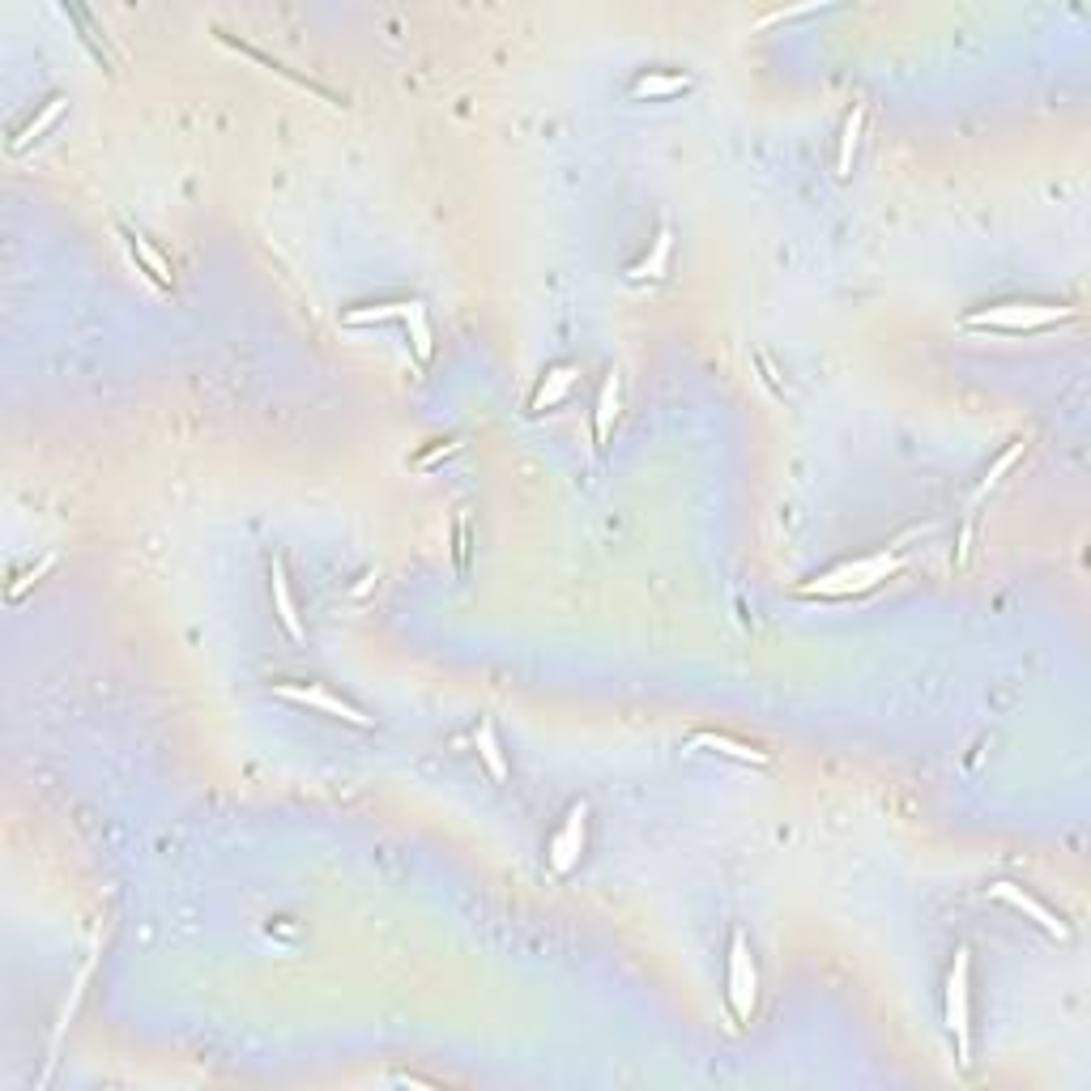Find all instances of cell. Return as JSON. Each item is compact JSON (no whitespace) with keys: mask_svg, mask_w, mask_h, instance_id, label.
I'll list each match as a JSON object with an SVG mask.
<instances>
[{"mask_svg":"<svg viewBox=\"0 0 1091 1091\" xmlns=\"http://www.w3.org/2000/svg\"><path fill=\"white\" fill-rule=\"evenodd\" d=\"M904 572V546L892 542L883 551H870V555L857 558H840L831 563L827 572L810 576L806 584H798V597H815V602H853V597H866L874 588L899 576Z\"/></svg>","mask_w":1091,"mask_h":1091,"instance_id":"cell-1","label":"cell"},{"mask_svg":"<svg viewBox=\"0 0 1091 1091\" xmlns=\"http://www.w3.org/2000/svg\"><path fill=\"white\" fill-rule=\"evenodd\" d=\"M1074 320V308L1066 303H1036V299H1019V303H990L964 315L968 329H994V333H1041L1053 324Z\"/></svg>","mask_w":1091,"mask_h":1091,"instance_id":"cell-2","label":"cell"},{"mask_svg":"<svg viewBox=\"0 0 1091 1091\" xmlns=\"http://www.w3.org/2000/svg\"><path fill=\"white\" fill-rule=\"evenodd\" d=\"M943 1015L951 1036H955V1053L968 1066L972 1062V951L968 946H960L955 960H951L946 990H943Z\"/></svg>","mask_w":1091,"mask_h":1091,"instance_id":"cell-3","label":"cell"},{"mask_svg":"<svg viewBox=\"0 0 1091 1091\" xmlns=\"http://www.w3.org/2000/svg\"><path fill=\"white\" fill-rule=\"evenodd\" d=\"M725 1002L738 1023H751L754 1006H759V964L751 955V943L742 929L729 934V955H725Z\"/></svg>","mask_w":1091,"mask_h":1091,"instance_id":"cell-4","label":"cell"},{"mask_svg":"<svg viewBox=\"0 0 1091 1091\" xmlns=\"http://www.w3.org/2000/svg\"><path fill=\"white\" fill-rule=\"evenodd\" d=\"M273 695H277V700L299 703V708H312V712H324V717H338V721H345V725H354V729L376 725L359 703L341 700L338 691H329V686H320V682H277Z\"/></svg>","mask_w":1091,"mask_h":1091,"instance_id":"cell-5","label":"cell"},{"mask_svg":"<svg viewBox=\"0 0 1091 1091\" xmlns=\"http://www.w3.org/2000/svg\"><path fill=\"white\" fill-rule=\"evenodd\" d=\"M584 845H588V801H572L567 815H563V824H558V831L551 836V845H546V866H551L558 878H567V874L581 866Z\"/></svg>","mask_w":1091,"mask_h":1091,"instance_id":"cell-6","label":"cell"},{"mask_svg":"<svg viewBox=\"0 0 1091 1091\" xmlns=\"http://www.w3.org/2000/svg\"><path fill=\"white\" fill-rule=\"evenodd\" d=\"M990 896L1002 899L1006 908H1015V913H1023L1027 922H1036V925H1041V929H1044V934H1049V938H1058V943H1066V938H1070V925L1062 922V917H1058L1053 908H1044V904H1041V899H1036V896H1032V892H1023V887H1015V883H994V887H990Z\"/></svg>","mask_w":1091,"mask_h":1091,"instance_id":"cell-7","label":"cell"},{"mask_svg":"<svg viewBox=\"0 0 1091 1091\" xmlns=\"http://www.w3.org/2000/svg\"><path fill=\"white\" fill-rule=\"evenodd\" d=\"M269 588H273V610H277V623H282V631L291 635L294 644H299V640H308V631H303V623H299V606H294L291 576H286V563H282V555L269 558Z\"/></svg>","mask_w":1091,"mask_h":1091,"instance_id":"cell-8","label":"cell"},{"mask_svg":"<svg viewBox=\"0 0 1091 1091\" xmlns=\"http://www.w3.org/2000/svg\"><path fill=\"white\" fill-rule=\"evenodd\" d=\"M576 380H581V367L576 363L546 367V376L537 380L534 397H529V413H546V410H555V406H563L567 392L576 389Z\"/></svg>","mask_w":1091,"mask_h":1091,"instance_id":"cell-9","label":"cell"},{"mask_svg":"<svg viewBox=\"0 0 1091 1091\" xmlns=\"http://www.w3.org/2000/svg\"><path fill=\"white\" fill-rule=\"evenodd\" d=\"M670 256H674V226L670 222H661L656 226L653 243H649V252L627 269V282H656V277H665V269H670Z\"/></svg>","mask_w":1091,"mask_h":1091,"instance_id":"cell-10","label":"cell"},{"mask_svg":"<svg viewBox=\"0 0 1091 1091\" xmlns=\"http://www.w3.org/2000/svg\"><path fill=\"white\" fill-rule=\"evenodd\" d=\"M691 747H703V751H717L725 754V759H738V763H754V768H768L772 763V754L751 747V742H742V738H729L721 729H703V733H691Z\"/></svg>","mask_w":1091,"mask_h":1091,"instance_id":"cell-11","label":"cell"},{"mask_svg":"<svg viewBox=\"0 0 1091 1091\" xmlns=\"http://www.w3.org/2000/svg\"><path fill=\"white\" fill-rule=\"evenodd\" d=\"M691 90V74H670V69H644L631 77V98H679Z\"/></svg>","mask_w":1091,"mask_h":1091,"instance_id":"cell-12","label":"cell"},{"mask_svg":"<svg viewBox=\"0 0 1091 1091\" xmlns=\"http://www.w3.org/2000/svg\"><path fill=\"white\" fill-rule=\"evenodd\" d=\"M618 401H623V380H618V371H610L602 380V392H597V406H593V436H597V444H610V436H614Z\"/></svg>","mask_w":1091,"mask_h":1091,"instance_id":"cell-13","label":"cell"},{"mask_svg":"<svg viewBox=\"0 0 1091 1091\" xmlns=\"http://www.w3.org/2000/svg\"><path fill=\"white\" fill-rule=\"evenodd\" d=\"M65 107H69V98H65V95H51L48 103H43V107H39V111L30 116V120H26L22 128H18L13 137H9V154H22L30 142H39V137H43V133L51 128V124L65 116Z\"/></svg>","mask_w":1091,"mask_h":1091,"instance_id":"cell-14","label":"cell"},{"mask_svg":"<svg viewBox=\"0 0 1091 1091\" xmlns=\"http://www.w3.org/2000/svg\"><path fill=\"white\" fill-rule=\"evenodd\" d=\"M401 324H406V338H410V350L418 363H427L431 359V350H436V341H431V315H427V303L422 299H406V315H401Z\"/></svg>","mask_w":1091,"mask_h":1091,"instance_id":"cell-15","label":"cell"},{"mask_svg":"<svg viewBox=\"0 0 1091 1091\" xmlns=\"http://www.w3.org/2000/svg\"><path fill=\"white\" fill-rule=\"evenodd\" d=\"M474 747H478V759H483V768L490 772V780H504L512 777V768H508V754H504V747H499V733H495V725L490 721H483V725L474 729Z\"/></svg>","mask_w":1091,"mask_h":1091,"instance_id":"cell-16","label":"cell"},{"mask_svg":"<svg viewBox=\"0 0 1091 1091\" xmlns=\"http://www.w3.org/2000/svg\"><path fill=\"white\" fill-rule=\"evenodd\" d=\"M128 247H133V261H137V273H146L154 286L171 291V265L167 256L146 240V235H128Z\"/></svg>","mask_w":1091,"mask_h":1091,"instance_id":"cell-17","label":"cell"},{"mask_svg":"<svg viewBox=\"0 0 1091 1091\" xmlns=\"http://www.w3.org/2000/svg\"><path fill=\"white\" fill-rule=\"evenodd\" d=\"M861 128H866V103H853V111L845 116V133H840V154H836V175L849 179L853 175V154L861 142Z\"/></svg>","mask_w":1091,"mask_h":1091,"instance_id":"cell-18","label":"cell"},{"mask_svg":"<svg viewBox=\"0 0 1091 1091\" xmlns=\"http://www.w3.org/2000/svg\"><path fill=\"white\" fill-rule=\"evenodd\" d=\"M1023 448H1027V439H1015V444H1011V448H1006V452H1002V457H997V461L990 465V474L981 478V486H976V495H972V504H981V499H985V495H990V490H994V486L1002 483V478H1006L1011 469H1015L1019 457H1023Z\"/></svg>","mask_w":1091,"mask_h":1091,"instance_id":"cell-19","label":"cell"},{"mask_svg":"<svg viewBox=\"0 0 1091 1091\" xmlns=\"http://www.w3.org/2000/svg\"><path fill=\"white\" fill-rule=\"evenodd\" d=\"M51 567H56V555L43 558V563H39L35 572H26V576H22V581H18V584H9V602H22V593H26V588H30V584H39V581H43V576H48Z\"/></svg>","mask_w":1091,"mask_h":1091,"instance_id":"cell-20","label":"cell"},{"mask_svg":"<svg viewBox=\"0 0 1091 1091\" xmlns=\"http://www.w3.org/2000/svg\"><path fill=\"white\" fill-rule=\"evenodd\" d=\"M452 452H461V439H444V444H436L431 452H422V457H413V469H427V465L444 461V457H452Z\"/></svg>","mask_w":1091,"mask_h":1091,"instance_id":"cell-21","label":"cell"},{"mask_svg":"<svg viewBox=\"0 0 1091 1091\" xmlns=\"http://www.w3.org/2000/svg\"><path fill=\"white\" fill-rule=\"evenodd\" d=\"M806 13H819V4H798V9H777V13H768V18H759V30H763V26L789 22V18H806Z\"/></svg>","mask_w":1091,"mask_h":1091,"instance_id":"cell-22","label":"cell"},{"mask_svg":"<svg viewBox=\"0 0 1091 1091\" xmlns=\"http://www.w3.org/2000/svg\"><path fill=\"white\" fill-rule=\"evenodd\" d=\"M457 558H461V572L469 567V516H457Z\"/></svg>","mask_w":1091,"mask_h":1091,"instance_id":"cell-23","label":"cell"}]
</instances>
